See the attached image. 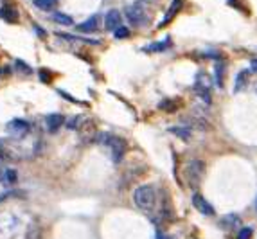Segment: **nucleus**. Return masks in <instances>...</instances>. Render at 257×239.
I'll use <instances>...</instances> for the list:
<instances>
[{
  "label": "nucleus",
  "instance_id": "obj_9",
  "mask_svg": "<svg viewBox=\"0 0 257 239\" xmlns=\"http://www.w3.org/2000/svg\"><path fill=\"white\" fill-rule=\"evenodd\" d=\"M121 22H122V16H121V11L117 9H110L104 16V27L106 31H115L117 27H121Z\"/></svg>",
  "mask_w": 257,
  "mask_h": 239
},
{
  "label": "nucleus",
  "instance_id": "obj_5",
  "mask_svg": "<svg viewBox=\"0 0 257 239\" xmlns=\"http://www.w3.org/2000/svg\"><path fill=\"white\" fill-rule=\"evenodd\" d=\"M5 130H7V133H11L13 137H23L29 133L31 126H29V122H25L23 119H13L11 122H7Z\"/></svg>",
  "mask_w": 257,
  "mask_h": 239
},
{
  "label": "nucleus",
  "instance_id": "obj_3",
  "mask_svg": "<svg viewBox=\"0 0 257 239\" xmlns=\"http://www.w3.org/2000/svg\"><path fill=\"white\" fill-rule=\"evenodd\" d=\"M124 13H126L128 22H130L133 27H142V25L148 24V13H146L144 7L140 5V2L128 5L126 9H124Z\"/></svg>",
  "mask_w": 257,
  "mask_h": 239
},
{
  "label": "nucleus",
  "instance_id": "obj_1",
  "mask_svg": "<svg viewBox=\"0 0 257 239\" xmlns=\"http://www.w3.org/2000/svg\"><path fill=\"white\" fill-rule=\"evenodd\" d=\"M95 142L110 148V151H112V160L115 164L121 162L124 153H126V148H128L124 139H121V137H117V135H112V133H99V135L95 137Z\"/></svg>",
  "mask_w": 257,
  "mask_h": 239
},
{
  "label": "nucleus",
  "instance_id": "obj_25",
  "mask_svg": "<svg viewBox=\"0 0 257 239\" xmlns=\"http://www.w3.org/2000/svg\"><path fill=\"white\" fill-rule=\"evenodd\" d=\"M227 4H229L230 7H236V9H239V11H247V7H245V0H227Z\"/></svg>",
  "mask_w": 257,
  "mask_h": 239
},
{
  "label": "nucleus",
  "instance_id": "obj_20",
  "mask_svg": "<svg viewBox=\"0 0 257 239\" xmlns=\"http://www.w3.org/2000/svg\"><path fill=\"white\" fill-rule=\"evenodd\" d=\"M14 69L18 72H22V74H31V72H33V69L29 65H25L22 60H14Z\"/></svg>",
  "mask_w": 257,
  "mask_h": 239
},
{
  "label": "nucleus",
  "instance_id": "obj_8",
  "mask_svg": "<svg viewBox=\"0 0 257 239\" xmlns=\"http://www.w3.org/2000/svg\"><path fill=\"white\" fill-rule=\"evenodd\" d=\"M192 205H194V209H196L200 214H205V216H214L216 214L214 207L210 205L203 196H200V194H194V196H192Z\"/></svg>",
  "mask_w": 257,
  "mask_h": 239
},
{
  "label": "nucleus",
  "instance_id": "obj_28",
  "mask_svg": "<svg viewBox=\"0 0 257 239\" xmlns=\"http://www.w3.org/2000/svg\"><path fill=\"white\" fill-rule=\"evenodd\" d=\"M34 29H36V34H38V36H45V29H43V27H40V25H34Z\"/></svg>",
  "mask_w": 257,
  "mask_h": 239
},
{
  "label": "nucleus",
  "instance_id": "obj_24",
  "mask_svg": "<svg viewBox=\"0 0 257 239\" xmlns=\"http://www.w3.org/2000/svg\"><path fill=\"white\" fill-rule=\"evenodd\" d=\"M252 227H245V229L239 230L238 234V239H252Z\"/></svg>",
  "mask_w": 257,
  "mask_h": 239
},
{
  "label": "nucleus",
  "instance_id": "obj_15",
  "mask_svg": "<svg viewBox=\"0 0 257 239\" xmlns=\"http://www.w3.org/2000/svg\"><path fill=\"white\" fill-rule=\"evenodd\" d=\"M173 45V42H171V38H164L162 42H157V43H151V45H148L146 47V51L148 52H164V51H168L169 47Z\"/></svg>",
  "mask_w": 257,
  "mask_h": 239
},
{
  "label": "nucleus",
  "instance_id": "obj_4",
  "mask_svg": "<svg viewBox=\"0 0 257 239\" xmlns=\"http://www.w3.org/2000/svg\"><path fill=\"white\" fill-rule=\"evenodd\" d=\"M203 171H205V165L203 162L200 160H191L185 167V173H187V182L191 183L192 187L196 189L198 183L201 182V176H203Z\"/></svg>",
  "mask_w": 257,
  "mask_h": 239
},
{
  "label": "nucleus",
  "instance_id": "obj_19",
  "mask_svg": "<svg viewBox=\"0 0 257 239\" xmlns=\"http://www.w3.org/2000/svg\"><path fill=\"white\" fill-rule=\"evenodd\" d=\"M56 4H58V0H34V5L42 11H51Z\"/></svg>",
  "mask_w": 257,
  "mask_h": 239
},
{
  "label": "nucleus",
  "instance_id": "obj_31",
  "mask_svg": "<svg viewBox=\"0 0 257 239\" xmlns=\"http://www.w3.org/2000/svg\"><path fill=\"white\" fill-rule=\"evenodd\" d=\"M2 200H4V196H0V202H2Z\"/></svg>",
  "mask_w": 257,
  "mask_h": 239
},
{
  "label": "nucleus",
  "instance_id": "obj_26",
  "mask_svg": "<svg viewBox=\"0 0 257 239\" xmlns=\"http://www.w3.org/2000/svg\"><path fill=\"white\" fill-rule=\"evenodd\" d=\"M51 71H47V69H42L40 71V81H43V83H51Z\"/></svg>",
  "mask_w": 257,
  "mask_h": 239
},
{
  "label": "nucleus",
  "instance_id": "obj_32",
  "mask_svg": "<svg viewBox=\"0 0 257 239\" xmlns=\"http://www.w3.org/2000/svg\"><path fill=\"white\" fill-rule=\"evenodd\" d=\"M256 211H257V200H256Z\"/></svg>",
  "mask_w": 257,
  "mask_h": 239
},
{
  "label": "nucleus",
  "instance_id": "obj_29",
  "mask_svg": "<svg viewBox=\"0 0 257 239\" xmlns=\"http://www.w3.org/2000/svg\"><path fill=\"white\" fill-rule=\"evenodd\" d=\"M155 239H169L166 234H162V232H157V236H155Z\"/></svg>",
  "mask_w": 257,
  "mask_h": 239
},
{
  "label": "nucleus",
  "instance_id": "obj_33",
  "mask_svg": "<svg viewBox=\"0 0 257 239\" xmlns=\"http://www.w3.org/2000/svg\"><path fill=\"white\" fill-rule=\"evenodd\" d=\"M0 174H2V169H0Z\"/></svg>",
  "mask_w": 257,
  "mask_h": 239
},
{
  "label": "nucleus",
  "instance_id": "obj_11",
  "mask_svg": "<svg viewBox=\"0 0 257 239\" xmlns=\"http://www.w3.org/2000/svg\"><path fill=\"white\" fill-rule=\"evenodd\" d=\"M99 22H101V16L99 14H92L88 20H85L83 24L78 25V31L80 33H93L99 29Z\"/></svg>",
  "mask_w": 257,
  "mask_h": 239
},
{
  "label": "nucleus",
  "instance_id": "obj_18",
  "mask_svg": "<svg viewBox=\"0 0 257 239\" xmlns=\"http://www.w3.org/2000/svg\"><path fill=\"white\" fill-rule=\"evenodd\" d=\"M52 20L58 22V24H61V25H74L72 16H69V14H65V13H54L52 14Z\"/></svg>",
  "mask_w": 257,
  "mask_h": 239
},
{
  "label": "nucleus",
  "instance_id": "obj_2",
  "mask_svg": "<svg viewBox=\"0 0 257 239\" xmlns=\"http://www.w3.org/2000/svg\"><path fill=\"white\" fill-rule=\"evenodd\" d=\"M135 205L142 211H151L155 205V189L151 185H140L133 194Z\"/></svg>",
  "mask_w": 257,
  "mask_h": 239
},
{
  "label": "nucleus",
  "instance_id": "obj_10",
  "mask_svg": "<svg viewBox=\"0 0 257 239\" xmlns=\"http://www.w3.org/2000/svg\"><path fill=\"white\" fill-rule=\"evenodd\" d=\"M63 122H65V117H63L61 113H51V115H47L45 117L47 130L51 133H56L58 130L63 126Z\"/></svg>",
  "mask_w": 257,
  "mask_h": 239
},
{
  "label": "nucleus",
  "instance_id": "obj_6",
  "mask_svg": "<svg viewBox=\"0 0 257 239\" xmlns=\"http://www.w3.org/2000/svg\"><path fill=\"white\" fill-rule=\"evenodd\" d=\"M210 84L209 81L205 80V74L201 72V74H198V83H196V95L200 97V101H203L205 103V106H209L210 104Z\"/></svg>",
  "mask_w": 257,
  "mask_h": 239
},
{
  "label": "nucleus",
  "instance_id": "obj_13",
  "mask_svg": "<svg viewBox=\"0 0 257 239\" xmlns=\"http://www.w3.org/2000/svg\"><path fill=\"white\" fill-rule=\"evenodd\" d=\"M0 18L4 22H9V24H16L18 22V11L9 7V5H2L0 7Z\"/></svg>",
  "mask_w": 257,
  "mask_h": 239
},
{
  "label": "nucleus",
  "instance_id": "obj_14",
  "mask_svg": "<svg viewBox=\"0 0 257 239\" xmlns=\"http://www.w3.org/2000/svg\"><path fill=\"white\" fill-rule=\"evenodd\" d=\"M225 69H227V65H225L223 60H216L214 61V83L218 84V86H223V78H225Z\"/></svg>",
  "mask_w": 257,
  "mask_h": 239
},
{
  "label": "nucleus",
  "instance_id": "obj_12",
  "mask_svg": "<svg viewBox=\"0 0 257 239\" xmlns=\"http://www.w3.org/2000/svg\"><path fill=\"white\" fill-rule=\"evenodd\" d=\"M16 218L9 212H0V232H9L16 227Z\"/></svg>",
  "mask_w": 257,
  "mask_h": 239
},
{
  "label": "nucleus",
  "instance_id": "obj_30",
  "mask_svg": "<svg viewBox=\"0 0 257 239\" xmlns=\"http://www.w3.org/2000/svg\"><path fill=\"white\" fill-rule=\"evenodd\" d=\"M250 65H252V71L257 72V58H256V60H252V63H250Z\"/></svg>",
  "mask_w": 257,
  "mask_h": 239
},
{
  "label": "nucleus",
  "instance_id": "obj_17",
  "mask_svg": "<svg viewBox=\"0 0 257 239\" xmlns=\"http://www.w3.org/2000/svg\"><path fill=\"white\" fill-rule=\"evenodd\" d=\"M169 133H174V135L180 137L182 141H189V139H191V130H189V128H183V126L169 128Z\"/></svg>",
  "mask_w": 257,
  "mask_h": 239
},
{
  "label": "nucleus",
  "instance_id": "obj_21",
  "mask_svg": "<svg viewBox=\"0 0 257 239\" xmlns=\"http://www.w3.org/2000/svg\"><path fill=\"white\" fill-rule=\"evenodd\" d=\"M247 81H248V71H243V72H239V76H238V80H236V92H239L241 90V84H247Z\"/></svg>",
  "mask_w": 257,
  "mask_h": 239
},
{
  "label": "nucleus",
  "instance_id": "obj_27",
  "mask_svg": "<svg viewBox=\"0 0 257 239\" xmlns=\"http://www.w3.org/2000/svg\"><path fill=\"white\" fill-rule=\"evenodd\" d=\"M5 182H7V183H14V182H16V171H13V169H7V171H5Z\"/></svg>",
  "mask_w": 257,
  "mask_h": 239
},
{
  "label": "nucleus",
  "instance_id": "obj_16",
  "mask_svg": "<svg viewBox=\"0 0 257 239\" xmlns=\"http://www.w3.org/2000/svg\"><path fill=\"white\" fill-rule=\"evenodd\" d=\"M58 36L65 42H76V43H90V45H99V40H86V38L81 36H72V34H65V33H58Z\"/></svg>",
  "mask_w": 257,
  "mask_h": 239
},
{
  "label": "nucleus",
  "instance_id": "obj_7",
  "mask_svg": "<svg viewBox=\"0 0 257 239\" xmlns=\"http://www.w3.org/2000/svg\"><path fill=\"white\" fill-rule=\"evenodd\" d=\"M183 4H185V0H173V2H171V5H169L168 13L164 14V18L160 20L159 27L162 29V27H166V25L171 24V22L174 20V16H176V14L180 13V11H182Z\"/></svg>",
  "mask_w": 257,
  "mask_h": 239
},
{
  "label": "nucleus",
  "instance_id": "obj_22",
  "mask_svg": "<svg viewBox=\"0 0 257 239\" xmlns=\"http://www.w3.org/2000/svg\"><path fill=\"white\" fill-rule=\"evenodd\" d=\"M223 227H229V229H232V227H236L239 223V220H238V216L236 214H230V216H225L223 218Z\"/></svg>",
  "mask_w": 257,
  "mask_h": 239
},
{
  "label": "nucleus",
  "instance_id": "obj_23",
  "mask_svg": "<svg viewBox=\"0 0 257 239\" xmlns=\"http://www.w3.org/2000/svg\"><path fill=\"white\" fill-rule=\"evenodd\" d=\"M113 36L119 38V40H124V38L130 36V29H128V27H122V25H121V27H117L115 31H113Z\"/></svg>",
  "mask_w": 257,
  "mask_h": 239
}]
</instances>
